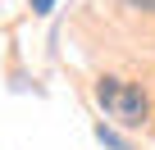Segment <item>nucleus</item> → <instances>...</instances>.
I'll return each instance as SVG.
<instances>
[{
    "mask_svg": "<svg viewBox=\"0 0 155 150\" xmlns=\"http://www.w3.org/2000/svg\"><path fill=\"white\" fill-rule=\"evenodd\" d=\"M96 100H101V109H105L114 123H123V127H141L146 114H150L146 91L132 87V82H123V78H101V82H96Z\"/></svg>",
    "mask_w": 155,
    "mask_h": 150,
    "instance_id": "f257e3e1",
    "label": "nucleus"
},
{
    "mask_svg": "<svg viewBox=\"0 0 155 150\" xmlns=\"http://www.w3.org/2000/svg\"><path fill=\"white\" fill-rule=\"evenodd\" d=\"M96 136H101V141H105V145H114V150H128V141H123V136H114V132H110V127H105V123H101V127H96Z\"/></svg>",
    "mask_w": 155,
    "mask_h": 150,
    "instance_id": "f03ea898",
    "label": "nucleus"
},
{
    "mask_svg": "<svg viewBox=\"0 0 155 150\" xmlns=\"http://www.w3.org/2000/svg\"><path fill=\"white\" fill-rule=\"evenodd\" d=\"M50 5L55 0H32V14H50Z\"/></svg>",
    "mask_w": 155,
    "mask_h": 150,
    "instance_id": "7ed1b4c3",
    "label": "nucleus"
},
{
    "mask_svg": "<svg viewBox=\"0 0 155 150\" xmlns=\"http://www.w3.org/2000/svg\"><path fill=\"white\" fill-rule=\"evenodd\" d=\"M132 5H137V9H150V14H155V0H132Z\"/></svg>",
    "mask_w": 155,
    "mask_h": 150,
    "instance_id": "20e7f679",
    "label": "nucleus"
}]
</instances>
